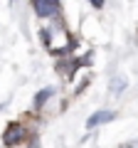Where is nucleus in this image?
Wrapping results in <instances>:
<instances>
[{"instance_id": "obj_1", "label": "nucleus", "mask_w": 138, "mask_h": 148, "mask_svg": "<svg viewBox=\"0 0 138 148\" xmlns=\"http://www.w3.org/2000/svg\"><path fill=\"white\" fill-rule=\"evenodd\" d=\"M32 3L40 17H54L59 12V0H32Z\"/></svg>"}, {"instance_id": "obj_2", "label": "nucleus", "mask_w": 138, "mask_h": 148, "mask_svg": "<svg viewBox=\"0 0 138 148\" xmlns=\"http://www.w3.org/2000/svg\"><path fill=\"white\" fill-rule=\"evenodd\" d=\"M22 138H25V128H22L20 123H10V126L5 128V133H3L5 146H17V143H22Z\"/></svg>"}, {"instance_id": "obj_3", "label": "nucleus", "mask_w": 138, "mask_h": 148, "mask_svg": "<svg viewBox=\"0 0 138 148\" xmlns=\"http://www.w3.org/2000/svg\"><path fill=\"white\" fill-rule=\"evenodd\" d=\"M113 119H116V114H113V111L101 109V111H96V114H91V116H89V121H86V128H96V126H101V123L113 121Z\"/></svg>"}, {"instance_id": "obj_4", "label": "nucleus", "mask_w": 138, "mask_h": 148, "mask_svg": "<svg viewBox=\"0 0 138 148\" xmlns=\"http://www.w3.org/2000/svg\"><path fill=\"white\" fill-rule=\"evenodd\" d=\"M52 94H54V89H49V86H47V89H42L37 96H35V106H44V104H47V99H49Z\"/></svg>"}, {"instance_id": "obj_5", "label": "nucleus", "mask_w": 138, "mask_h": 148, "mask_svg": "<svg viewBox=\"0 0 138 148\" xmlns=\"http://www.w3.org/2000/svg\"><path fill=\"white\" fill-rule=\"evenodd\" d=\"M123 89H126V82H123L121 77H113L111 79V91L116 94V91H123Z\"/></svg>"}, {"instance_id": "obj_6", "label": "nucleus", "mask_w": 138, "mask_h": 148, "mask_svg": "<svg viewBox=\"0 0 138 148\" xmlns=\"http://www.w3.org/2000/svg\"><path fill=\"white\" fill-rule=\"evenodd\" d=\"M91 5H94V8H101V5H104V0H91Z\"/></svg>"}]
</instances>
